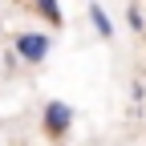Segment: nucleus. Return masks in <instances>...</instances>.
<instances>
[{
  "label": "nucleus",
  "mask_w": 146,
  "mask_h": 146,
  "mask_svg": "<svg viewBox=\"0 0 146 146\" xmlns=\"http://www.w3.org/2000/svg\"><path fill=\"white\" fill-rule=\"evenodd\" d=\"M41 130H45V138L61 142V138L73 130V106H69V102H61V98L45 102V110H41Z\"/></svg>",
  "instance_id": "obj_1"
},
{
  "label": "nucleus",
  "mask_w": 146,
  "mask_h": 146,
  "mask_svg": "<svg viewBox=\"0 0 146 146\" xmlns=\"http://www.w3.org/2000/svg\"><path fill=\"white\" fill-rule=\"evenodd\" d=\"M49 49H53V36H49V33L29 29V33H16V36H12V53H16L25 65H41V61L49 57Z\"/></svg>",
  "instance_id": "obj_2"
},
{
  "label": "nucleus",
  "mask_w": 146,
  "mask_h": 146,
  "mask_svg": "<svg viewBox=\"0 0 146 146\" xmlns=\"http://www.w3.org/2000/svg\"><path fill=\"white\" fill-rule=\"evenodd\" d=\"M89 25H94V33L102 41H114V25H110V16H106L102 4H89Z\"/></svg>",
  "instance_id": "obj_3"
},
{
  "label": "nucleus",
  "mask_w": 146,
  "mask_h": 146,
  "mask_svg": "<svg viewBox=\"0 0 146 146\" xmlns=\"http://www.w3.org/2000/svg\"><path fill=\"white\" fill-rule=\"evenodd\" d=\"M33 8H36V16H41L45 25L61 29V4H57V0H33Z\"/></svg>",
  "instance_id": "obj_4"
},
{
  "label": "nucleus",
  "mask_w": 146,
  "mask_h": 146,
  "mask_svg": "<svg viewBox=\"0 0 146 146\" xmlns=\"http://www.w3.org/2000/svg\"><path fill=\"white\" fill-rule=\"evenodd\" d=\"M126 25H130V29H134L138 36L146 33V16H142V8L134 4V0H130V4H126Z\"/></svg>",
  "instance_id": "obj_5"
},
{
  "label": "nucleus",
  "mask_w": 146,
  "mask_h": 146,
  "mask_svg": "<svg viewBox=\"0 0 146 146\" xmlns=\"http://www.w3.org/2000/svg\"><path fill=\"white\" fill-rule=\"evenodd\" d=\"M130 98H134V102H142V98H146V85H142V81H134V85H130Z\"/></svg>",
  "instance_id": "obj_6"
}]
</instances>
